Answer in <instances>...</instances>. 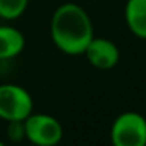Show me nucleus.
Wrapping results in <instances>:
<instances>
[{"label":"nucleus","mask_w":146,"mask_h":146,"mask_svg":"<svg viewBox=\"0 0 146 146\" xmlns=\"http://www.w3.org/2000/svg\"><path fill=\"white\" fill-rule=\"evenodd\" d=\"M83 55L93 68L101 71L111 69L119 61V49L113 41L107 38H94L93 36Z\"/></svg>","instance_id":"nucleus-5"},{"label":"nucleus","mask_w":146,"mask_h":146,"mask_svg":"<svg viewBox=\"0 0 146 146\" xmlns=\"http://www.w3.org/2000/svg\"><path fill=\"white\" fill-rule=\"evenodd\" d=\"M110 140L115 146H145L146 118L138 111H124L113 121Z\"/></svg>","instance_id":"nucleus-2"},{"label":"nucleus","mask_w":146,"mask_h":146,"mask_svg":"<svg viewBox=\"0 0 146 146\" xmlns=\"http://www.w3.org/2000/svg\"><path fill=\"white\" fill-rule=\"evenodd\" d=\"M0 146H3V141H2V140H0Z\"/></svg>","instance_id":"nucleus-10"},{"label":"nucleus","mask_w":146,"mask_h":146,"mask_svg":"<svg viewBox=\"0 0 146 146\" xmlns=\"http://www.w3.org/2000/svg\"><path fill=\"white\" fill-rule=\"evenodd\" d=\"M7 137L10 141H21L25 138V126L24 121H8Z\"/></svg>","instance_id":"nucleus-9"},{"label":"nucleus","mask_w":146,"mask_h":146,"mask_svg":"<svg viewBox=\"0 0 146 146\" xmlns=\"http://www.w3.org/2000/svg\"><path fill=\"white\" fill-rule=\"evenodd\" d=\"M25 47V38L11 25H0V60H11Z\"/></svg>","instance_id":"nucleus-7"},{"label":"nucleus","mask_w":146,"mask_h":146,"mask_svg":"<svg viewBox=\"0 0 146 146\" xmlns=\"http://www.w3.org/2000/svg\"><path fill=\"white\" fill-rule=\"evenodd\" d=\"M124 17L130 33L140 39H146V0H127Z\"/></svg>","instance_id":"nucleus-6"},{"label":"nucleus","mask_w":146,"mask_h":146,"mask_svg":"<svg viewBox=\"0 0 146 146\" xmlns=\"http://www.w3.org/2000/svg\"><path fill=\"white\" fill-rule=\"evenodd\" d=\"M29 0H0V17L5 21H14L25 13Z\"/></svg>","instance_id":"nucleus-8"},{"label":"nucleus","mask_w":146,"mask_h":146,"mask_svg":"<svg viewBox=\"0 0 146 146\" xmlns=\"http://www.w3.org/2000/svg\"><path fill=\"white\" fill-rule=\"evenodd\" d=\"M25 138L36 146H55L63 138V126L47 113H30L24 119Z\"/></svg>","instance_id":"nucleus-4"},{"label":"nucleus","mask_w":146,"mask_h":146,"mask_svg":"<svg viewBox=\"0 0 146 146\" xmlns=\"http://www.w3.org/2000/svg\"><path fill=\"white\" fill-rule=\"evenodd\" d=\"M33 111V98L24 86L16 83L0 85V119L24 121Z\"/></svg>","instance_id":"nucleus-3"},{"label":"nucleus","mask_w":146,"mask_h":146,"mask_svg":"<svg viewBox=\"0 0 146 146\" xmlns=\"http://www.w3.org/2000/svg\"><path fill=\"white\" fill-rule=\"evenodd\" d=\"M94 36L91 17L77 3H63L50 19V38L55 47L66 55H83Z\"/></svg>","instance_id":"nucleus-1"}]
</instances>
